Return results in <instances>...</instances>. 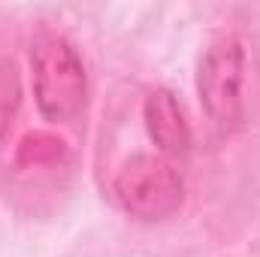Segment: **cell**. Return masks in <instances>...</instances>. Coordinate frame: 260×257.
<instances>
[{
	"label": "cell",
	"instance_id": "obj_1",
	"mask_svg": "<svg viewBox=\"0 0 260 257\" xmlns=\"http://www.w3.org/2000/svg\"><path fill=\"white\" fill-rule=\"evenodd\" d=\"M37 97L49 118H70L82 106V67L61 40H46L34 52Z\"/></svg>",
	"mask_w": 260,
	"mask_h": 257
},
{
	"label": "cell",
	"instance_id": "obj_2",
	"mask_svg": "<svg viewBox=\"0 0 260 257\" xmlns=\"http://www.w3.org/2000/svg\"><path fill=\"white\" fill-rule=\"evenodd\" d=\"M118 194L139 218H157L179 203V176L164 160L139 157L118 176Z\"/></svg>",
	"mask_w": 260,
	"mask_h": 257
},
{
	"label": "cell",
	"instance_id": "obj_3",
	"mask_svg": "<svg viewBox=\"0 0 260 257\" xmlns=\"http://www.w3.org/2000/svg\"><path fill=\"white\" fill-rule=\"evenodd\" d=\"M239 82H242V61H239V49L221 46L215 49L200 73V91L206 100L209 115L218 124L236 121L239 115Z\"/></svg>",
	"mask_w": 260,
	"mask_h": 257
},
{
	"label": "cell",
	"instance_id": "obj_4",
	"mask_svg": "<svg viewBox=\"0 0 260 257\" xmlns=\"http://www.w3.org/2000/svg\"><path fill=\"white\" fill-rule=\"evenodd\" d=\"M148 118H151V133H154V139H157L164 148H170V151L185 148L188 130H185L182 112H179V106L173 103L170 94H157V97L148 103Z\"/></svg>",
	"mask_w": 260,
	"mask_h": 257
}]
</instances>
